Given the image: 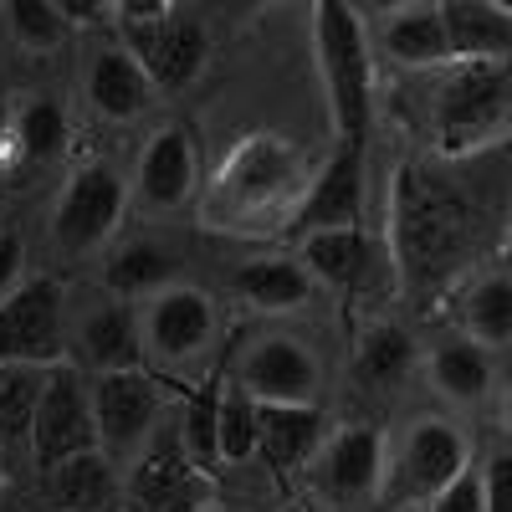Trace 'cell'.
Masks as SVG:
<instances>
[{"label": "cell", "mask_w": 512, "mask_h": 512, "mask_svg": "<svg viewBox=\"0 0 512 512\" xmlns=\"http://www.w3.org/2000/svg\"><path fill=\"white\" fill-rule=\"evenodd\" d=\"M313 26V62L323 77V98L333 118V144L369 149L374 134V41L369 21L354 6L318 0L308 11Z\"/></svg>", "instance_id": "3"}, {"label": "cell", "mask_w": 512, "mask_h": 512, "mask_svg": "<svg viewBox=\"0 0 512 512\" xmlns=\"http://www.w3.org/2000/svg\"><path fill=\"white\" fill-rule=\"evenodd\" d=\"M425 512H487V497H482V472L472 466L466 477H456L436 502H425Z\"/></svg>", "instance_id": "35"}, {"label": "cell", "mask_w": 512, "mask_h": 512, "mask_svg": "<svg viewBox=\"0 0 512 512\" xmlns=\"http://www.w3.org/2000/svg\"><path fill=\"white\" fill-rule=\"evenodd\" d=\"M231 287H236V297L246 308H256V313H297V308H308L313 303V272L297 262V256H251V262H241L236 267V277H231Z\"/></svg>", "instance_id": "22"}, {"label": "cell", "mask_w": 512, "mask_h": 512, "mask_svg": "<svg viewBox=\"0 0 512 512\" xmlns=\"http://www.w3.org/2000/svg\"><path fill=\"white\" fill-rule=\"evenodd\" d=\"M67 108L52 103V98H31L21 103V113L11 123H0V169L11 164H47L67 149Z\"/></svg>", "instance_id": "25"}, {"label": "cell", "mask_w": 512, "mask_h": 512, "mask_svg": "<svg viewBox=\"0 0 512 512\" xmlns=\"http://www.w3.org/2000/svg\"><path fill=\"white\" fill-rule=\"evenodd\" d=\"M502 431H507V436H512V390H507V395H502Z\"/></svg>", "instance_id": "38"}, {"label": "cell", "mask_w": 512, "mask_h": 512, "mask_svg": "<svg viewBox=\"0 0 512 512\" xmlns=\"http://www.w3.org/2000/svg\"><path fill=\"white\" fill-rule=\"evenodd\" d=\"M472 472V451H466L461 425L431 415L415 420L405 441H400V461H395V497L400 502H436L456 477Z\"/></svg>", "instance_id": "9"}, {"label": "cell", "mask_w": 512, "mask_h": 512, "mask_svg": "<svg viewBox=\"0 0 512 512\" xmlns=\"http://www.w3.org/2000/svg\"><path fill=\"white\" fill-rule=\"evenodd\" d=\"M415 359H420V344H415V333L400 328V323H374L359 338V379L374 384V390H395V384H405Z\"/></svg>", "instance_id": "30"}, {"label": "cell", "mask_w": 512, "mask_h": 512, "mask_svg": "<svg viewBox=\"0 0 512 512\" xmlns=\"http://www.w3.org/2000/svg\"><path fill=\"white\" fill-rule=\"evenodd\" d=\"M425 369H431L436 390H441L446 400H461V405H477V400H487V390H492V349L472 344L466 333L436 344Z\"/></svg>", "instance_id": "28"}, {"label": "cell", "mask_w": 512, "mask_h": 512, "mask_svg": "<svg viewBox=\"0 0 512 512\" xmlns=\"http://www.w3.org/2000/svg\"><path fill=\"white\" fill-rule=\"evenodd\" d=\"M0 456H6V446H0Z\"/></svg>", "instance_id": "40"}, {"label": "cell", "mask_w": 512, "mask_h": 512, "mask_svg": "<svg viewBox=\"0 0 512 512\" xmlns=\"http://www.w3.org/2000/svg\"><path fill=\"white\" fill-rule=\"evenodd\" d=\"M256 456V400L231 379L221 390V466H241Z\"/></svg>", "instance_id": "33"}, {"label": "cell", "mask_w": 512, "mask_h": 512, "mask_svg": "<svg viewBox=\"0 0 512 512\" xmlns=\"http://www.w3.org/2000/svg\"><path fill=\"white\" fill-rule=\"evenodd\" d=\"M456 328L482 349L512 344V272H482L456 297Z\"/></svg>", "instance_id": "26"}, {"label": "cell", "mask_w": 512, "mask_h": 512, "mask_svg": "<svg viewBox=\"0 0 512 512\" xmlns=\"http://www.w3.org/2000/svg\"><path fill=\"white\" fill-rule=\"evenodd\" d=\"M41 497L52 502V512H118V502H128L108 451H82L41 472Z\"/></svg>", "instance_id": "21"}, {"label": "cell", "mask_w": 512, "mask_h": 512, "mask_svg": "<svg viewBox=\"0 0 512 512\" xmlns=\"http://www.w3.org/2000/svg\"><path fill=\"white\" fill-rule=\"evenodd\" d=\"M123 216H128V180L103 159L77 164L52 210V246L62 256H88L118 236Z\"/></svg>", "instance_id": "6"}, {"label": "cell", "mask_w": 512, "mask_h": 512, "mask_svg": "<svg viewBox=\"0 0 512 512\" xmlns=\"http://www.w3.org/2000/svg\"><path fill=\"white\" fill-rule=\"evenodd\" d=\"M139 200L149 210H175L200 185V144L185 123H164L139 154Z\"/></svg>", "instance_id": "17"}, {"label": "cell", "mask_w": 512, "mask_h": 512, "mask_svg": "<svg viewBox=\"0 0 512 512\" xmlns=\"http://www.w3.org/2000/svg\"><path fill=\"white\" fill-rule=\"evenodd\" d=\"M236 384L256 400V405H318V354L308 344H297L287 333H267L246 349Z\"/></svg>", "instance_id": "10"}, {"label": "cell", "mask_w": 512, "mask_h": 512, "mask_svg": "<svg viewBox=\"0 0 512 512\" xmlns=\"http://www.w3.org/2000/svg\"><path fill=\"white\" fill-rule=\"evenodd\" d=\"M446 36H451V67L456 62H512V6L492 0H446Z\"/></svg>", "instance_id": "23"}, {"label": "cell", "mask_w": 512, "mask_h": 512, "mask_svg": "<svg viewBox=\"0 0 512 512\" xmlns=\"http://www.w3.org/2000/svg\"><path fill=\"white\" fill-rule=\"evenodd\" d=\"M323 492L333 507H354L379 497L384 472H390V451H384V431L374 420H349L323 441Z\"/></svg>", "instance_id": "12"}, {"label": "cell", "mask_w": 512, "mask_h": 512, "mask_svg": "<svg viewBox=\"0 0 512 512\" xmlns=\"http://www.w3.org/2000/svg\"><path fill=\"white\" fill-rule=\"evenodd\" d=\"M482 497H487V512H512V446L487 456V466H482Z\"/></svg>", "instance_id": "34"}, {"label": "cell", "mask_w": 512, "mask_h": 512, "mask_svg": "<svg viewBox=\"0 0 512 512\" xmlns=\"http://www.w3.org/2000/svg\"><path fill=\"white\" fill-rule=\"evenodd\" d=\"M318 164L303 144L282 134H241L210 169L205 185V221L231 236H287Z\"/></svg>", "instance_id": "2"}, {"label": "cell", "mask_w": 512, "mask_h": 512, "mask_svg": "<svg viewBox=\"0 0 512 512\" xmlns=\"http://www.w3.org/2000/svg\"><path fill=\"white\" fill-rule=\"evenodd\" d=\"M472 159H400L390 175V267L410 292H441L477 262L497 226L492 190L466 175Z\"/></svg>", "instance_id": "1"}, {"label": "cell", "mask_w": 512, "mask_h": 512, "mask_svg": "<svg viewBox=\"0 0 512 512\" xmlns=\"http://www.w3.org/2000/svg\"><path fill=\"white\" fill-rule=\"evenodd\" d=\"M0 364H41V369L67 364L62 287L52 277H31L0 303Z\"/></svg>", "instance_id": "8"}, {"label": "cell", "mask_w": 512, "mask_h": 512, "mask_svg": "<svg viewBox=\"0 0 512 512\" xmlns=\"http://www.w3.org/2000/svg\"><path fill=\"white\" fill-rule=\"evenodd\" d=\"M323 441L328 436L318 405H256V456L282 487L323 456Z\"/></svg>", "instance_id": "16"}, {"label": "cell", "mask_w": 512, "mask_h": 512, "mask_svg": "<svg viewBox=\"0 0 512 512\" xmlns=\"http://www.w3.org/2000/svg\"><path fill=\"white\" fill-rule=\"evenodd\" d=\"M108 21L118 26L123 47L149 67L159 93H180L205 72L210 31L200 16L180 6H159V0H123V6L108 11Z\"/></svg>", "instance_id": "5"}, {"label": "cell", "mask_w": 512, "mask_h": 512, "mask_svg": "<svg viewBox=\"0 0 512 512\" xmlns=\"http://www.w3.org/2000/svg\"><path fill=\"white\" fill-rule=\"evenodd\" d=\"M82 451H103L98 420H93V390L77 364H57L47 379V395H41L36 425H31V461H36V472H52V466Z\"/></svg>", "instance_id": "7"}, {"label": "cell", "mask_w": 512, "mask_h": 512, "mask_svg": "<svg viewBox=\"0 0 512 512\" xmlns=\"http://www.w3.org/2000/svg\"><path fill=\"white\" fill-rule=\"evenodd\" d=\"M6 26H11V36H16V47L21 52H31V57H47V52H57L62 41H67V31H72V21L62 16V6H52V0H11L6 11Z\"/></svg>", "instance_id": "32"}, {"label": "cell", "mask_w": 512, "mask_h": 512, "mask_svg": "<svg viewBox=\"0 0 512 512\" xmlns=\"http://www.w3.org/2000/svg\"><path fill=\"white\" fill-rule=\"evenodd\" d=\"M21 272H26V241H21V231H0V303L21 287Z\"/></svg>", "instance_id": "36"}, {"label": "cell", "mask_w": 512, "mask_h": 512, "mask_svg": "<svg viewBox=\"0 0 512 512\" xmlns=\"http://www.w3.org/2000/svg\"><path fill=\"white\" fill-rule=\"evenodd\" d=\"M123 497L139 512H200L210 502V472H200L175 436H164L123 477Z\"/></svg>", "instance_id": "13"}, {"label": "cell", "mask_w": 512, "mask_h": 512, "mask_svg": "<svg viewBox=\"0 0 512 512\" xmlns=\"http://www.w3.org/2000/svg\"><path fill=\"white\" fill-rule=\"evenodd\" d=\"M512 134V62H456L431 98L436 159H482Z\"/></svg>", "instance_id": "4"}, {"label": "cell", "mask_w": 512, "mask_h": 512, "mask_svg": "<svg viewBox=\"0 0 512 512\" xmlns=\"http://www.w3.org/2000/svg\"><path fill=\"white\" fill-rule=\"evenodd\" d=\"M221 390L226 384L210 374L195 390L180 395V415H175V441L180 451L200 466V472L216 477L221 472Z\"/></svg>", "instance_id": "27"}, {"label": "cell", "mask_w": 512, "mask_h": 512, "mask_svg": "<svg viewBox=\"0 0 512 512\" xmlns=\"http://www.w3.org/2000/svg\"><path fill=\"white\" fill-rule=\"evenodd\" d=\"M507 256H512V226H507Z\"/></svg>", "instance_id": "39"}, {"label": "cell", "mask_w": 512, "mask_h": 512, "mask_svg": "<svg viewBox=\"0 0 512 512\" xmlns=\"http://www.w3.org/2000/svg\"><path fill=\"white\" fill-rule=\"evenodd\" d=\"M93 420H98V441L103 451H128L139 446L164 410V384L149 369H113V374H93Z\"/></svg>", "instance_id": "11"}, {"label": "cell", "mask_w": 512, "mask_h": 512, "mask_svg": "<svg viewBox=\"0 0 512 512\" xmlns=\"http://www.w3.org/2000/svg\"><path fill=\"white\" fill-rule=\"evenodd\" d=\"M175 277V262L154 246V241H128L113 251V262H108V287L118 303H134V297H159L164 287H175L169 282Z\"/></svg>", "instance_id": "31"}, {"label": "cell", "mask_w": 512, "mask_h": 512, "mask_svg": "<svg viewBox=\"0 0 512 512\" xmlns=\"http://www.w3.org/2000/svg\"><path fill=\"white\" fill-rule=\"evenodd\" d=\"M82 359L93 374H113V369H144V318L128 303H103L82 318Z\"/></svg>", "instance_id": "24"}, {"label": "cell", "mask_w": 512, "mask_h": 512, "mask_svg": "<svg viewBox=\"0 0 512 512\" xmlns=\"http://www.w3.org/2000/svg\"><path fill=\"white\" fill-rule=\"evenodd\" d=\"M287 512H344V507H333V502H292Z\"/></svg>", "instance_id": "37"}, {"label": "cell", "mask_w": 512, "mask_h": 512, "mask_svg": "<svg viewBox=\"0 0 512 512\" xmlns=\"http://www.w3.org/2000/svg\"><path fill=\"white\" fill-rule=\"evenodd\" d=\"M82 93H88V108L108 123H128L139 118L154 103V77L149 67L123 47V41H108L88 57V77H82Z\"/></svg>", "instance_id": "19"}, {"label": "cell", "mask_w": 512, "mask_h": 512, "mask_svg": "<svg viewBox=\"0 0 512 512\" xmlns=\"http://www.w3.org/2000/svg\"><path fill=\"white\" fill-rule=\"evenodd\" d=\"M216 338V303L200 287H164L144 308V349L164 364H190Z\"/></svg>", "instance_id": "15"}, {"label": "cell", "mask_w": 512, "mask_h": 512, "mask_svg": "<svg viewBox=\"0 0 512 512\" xmlns=\"http://www.w3.org/2000/svg\"><path fill=\"white\" fill-rule=\"evenodd\" d=\"M52 369L41 364H0V446H31V425L47 395Z\"/></svg>", "instance_id": "29"}, {"label": "cell", "mask_w": 512, "mask_h": 512, "mask_svg": "<svg viewBox=\"0 0 512 512\" xmlns=\"http://www.w3.org/2000/svg\"><path fill=\"white\" fill-rule=\"evenodd\" d=\"M364 159L369 149H349V144H333L328 159L318 164V180L303 200L292 221V241L318 236V231H344V226H364Z\"/></svg>", "instance_id": "14"}, {"label": "cell", "mask_w": 512, "mask_h": 512, "mask_svg": "<svg viewBox=\"0 0 512 512\" xmlns=\"http://www.w3.org/2000/svg\"><path fill=\"white\" fill-rule=\"evenodd\" d=\"M297 262L313 272V282L338 287V292H364L379 272V246L364 226H344V231H318L297 241Z\"/></svg>", "instance_id": "20"}, {"label": "cell", "mask_w": 512, "mask_h": 512, "mask_svg": "<svg viewBox=\"0 0 512 512\" xmlns=\"http://www.w3.org/2000/svg\"><path fill=\"white\" fill-rule=\"evenodd\" d=\"M374 52L384 62H395L405 72H436L451 67V36H446V16L441 6H400L384 11L369 31Z\"/></svg>", "instance_id": "18"}]
</instances>
